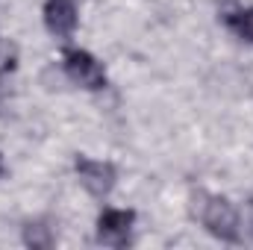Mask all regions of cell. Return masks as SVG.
<instances>
[{
  "mask_svg": "<svg viewBox=\"0 0 253 250\" xmlns=\"http://www.w3.org/2000/svg\"><path fill=\"white\" fill-rule=\"evenodd\" d=\"M191 215L200 218V224L221 242L227 245H236L242 239V230H239V212L236 206L221 197V194H206V191H197L191 194Z\"/></svg>",
  "mask_w": 253,
  "mask_h": 250,
  "instance_id": "obj_1",
  "label": "cell"
},
{
  "mask_svg": "<svg viewBox=\"0 0 253 250\" xmlns=\"http://www.w3.org/2000/svg\"><path fill=\"white\" fill-rule=\"evenodd\" d=\"M62 65H65V77H68L74 85L85 88V91H100V88L106 85V71H103V65L97 62L88 50H80V47L65 50Z\"/></svg>",
  "mask_w": 253,
  "mask_h": 250,
  "instance_id": "obj_2",
  "label": "cell"
},
{
  "mask_svg": "<svg viewBox=\"0 0 253 250\" xmlns=\"http://www.w3.org/2000/svg\"><path fill=\"white\" fill-rule=\"evenodd\" d=\"M74 171H77L83 188H85L91 197H109V191L118 183L115 165H112V162H103V159L77 156V159H74Z\"/></svg>",
  "mask_w": 253,
  "mask_h": 250,
  "instance_id": "obj_3",
  "label": "cell"
},
{
  "mask_svg": "<svg viewBox=\"0 0 253 250\" xmlns=\"http://www.w3.org/2000/svg\"><path fill=\"white\" fill-rule=\"evenodd\" d=\"M132 224H135V212L132 209H103L97 215V242L106 248H126L132 239Z\"/></svg>",
  "mask_w": 253,
  "mask_h": 250,
  "instance_id": "obj_4",
  "label": "cell"
},
{
  "mask_svg": "<svg viewBox=\"0 0 253 250\" xmlns=\"http://www.w3.org/2000/svg\"><path fill=\"white\" fill-rule=\"evenodd\" d=\"M80 24L77 0H47L44 3V27L56 39H71Z\"/></svg>",
  "mask_w": 253,
  "mask_h": 250,
  "instance_id": "obj_5",
  "label": "cell"
},
{
  "mask_svg": "<svg viewBox=\"0 0 253 250\" xmlns=\"http://www.w3.org/2000/svg\"><path fill=\"white\" fill-rule=\"evenodd\" d=\"M221 21L242 39L253 44V3L251 0H221Z\"/></svg>",
  "mask_w": 253,
  "mask_h": 250,
  "instance_id": "obj_6",
  "label": "cell"
},
{
  "mask_svg": "<svg viewBox=\"0 0 253 250\" xmlns=\"http://www.w3.org/2000/svg\"><path fill=\"white\" fill-rule=\"evenodd\" d=\"M24 242H27L30 248H36V250H44V248H50V245L56 242V236H53V230H50L47 224L30 221V224L24 227Z\"/></svg>",
  "mask_w": 253,
  "mask_h": 250,
  "instance_id": "obj_7",
  "label": "cell"
},
{
  "mask_svg": "<svg viewBox=\"0 0 253 250\" xmlns=\"http://www.w3.org/2000/svg\"><path fill=\"white\" fill-rule=\"evenodd\" d=\"M15 68H18V47L9 39L0 36V77L3 74H12Z\"/></svg>",
  "mask_w": 253,
  "mask_h": 250,
  "instance_id": "obj_8",
  "label": "cell"
},
{
  "mask_svg": "<svg viewBox=\"0 0 253 250\" xmlns=\"http://www.w3.org/2000/svg\"><path fill=\"white\" fill-rule=\"evenodd\" d=\"M0 177H6V165H3V153H0Z\"/></svg>",
  "mask_w": 253,
  "mask_h": 250,
  "instance_id": "obj_9",
  "label": "cell"
},
{
  "mask_svg": "<svg viewBox=\"0 0 253 250\" xmlns=\"http://www.w3.org/2000/svg\"><path fill=\"white\" fill-rule=\"evenodd\" d=\"M251 215H253V200H251Z\"/></svg>",
  "mask_w": 253,
  "mask_h": 250,
  "instance_id": "obj_10",
  "label": "cell"
}]
</instances>
